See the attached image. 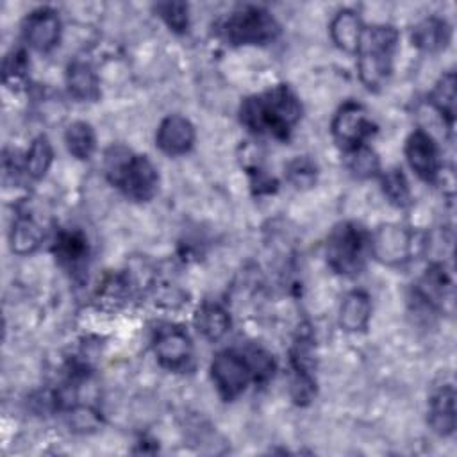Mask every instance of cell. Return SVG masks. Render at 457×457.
Segmentation results:
<instances>
[{
  "mask_svg": "<svg viewBox=\"0 0 457 457\" xmlns=\"http://www.w3.org/2000/svg\"><path fill=\"white\" fill-rule=\"evenodd\" d=\"M155 11L159 16L164 20V23L175 30V32H184L189 27V9L184 2H164L157 4Z\"/></svg>",
  "mask_w": 457,
  "mask_h": 457,
  "instance_id": "4316f807",
  "label": "cell"
},
{
  "mask_svg": "<svg viewBox=\"0 0 457 457\" xmlns=\"http://www.w3.org/2000/svg\"><path fill=\"white\" fill-rule=\"evenodd\" d=\"M27 68H29V62H27L25 52L23 50H11L4 59V68H2L4 82L7 86L21 82L25 79Z\"/></svg>",
  "mask_w": 457,
  "mask_h": 457,
  "instance_id": "83f0119b",
  "label": "cell"
},
{
  "mask_svg": "<svg viewBox=\"0 0 457 457\" xmlns=\"http://www.w3.org/2000/svg\"><path fill=\"white\" fill-rule=\"evenodd\" d=\"M66 86L70 95L80 102H93L100 96L98 77L91 64L84 61L70 62L66 70Z\"/></svg>",
  "mask_w": 457,
  "mask_h": 457,
  "instance_id": "ac0fdd59",
  "label": "cell"
},
{
  "mask_svg": "<svg viewBox=\"0 0 457 457\" xmlns=\"http://www.w3.org/2000/svg\"><path fill=\"white\" fill-rule=\"evenodd\" d=\"M316 177H318V168L314 161H311L305 155H298L286 164V179L296 189H307L314 186Z\"/></svg>",
  "mask_w": 457,
  "mask_h": 457,
  "instance_id": "d4e9b609",
  "label": "cell"
},
{
  "mask_svg": "<svg viewBox=\"0 0 457 457\" xmlns=\"http://www.w3.org/2000/svg\"><path fill=\"white\" fill-rule=\"evenodd\" d=\"M416 236L402 225H382L371 236V253L384 264H402L412 257Z\"/></svg>",
  "mask_w": 457,
  "mask_h": 457,
  "instance_id": "9c48e42d",
  "label": "cell"
},
{
  "mask_svg": "<svg viewBox=\"0 0 457 457\" xmlns=\"http://www.w3.org/2000/svg\"><path fill=\"white\" fill-rule=\"evenodd\" d=\"M302 118V104L287 84L252 95L241 102L239 120L253 134L286 141Z\"/></svg>",
  "mask_w": 457,
  "mask_h": 457,
  "instance_id": "6da1fadb",
  "label": "cell"
},
{
  "mask_svg": "<svg viewBox=\"0 0 457 457\" xmlns=\"http://www.w3.org/2000/svg\"><path fill=\"white\" fill-rule=\"evenodd\" d=\"M64 143L73 157L84 161L93 155L96 148V136L87 121H73L64 132Z\"/></svg>",
  "mask_w": 457,
  "mask_h": 457,
  "instance_id": "603a6c76",
  "label": "cell"
},
{
  "mask_svg": "<svg viewBox=\"0 0 457 457\" xmlns=\"http://www.w3.org/2000/svg\"><path fill=\"white\" fill-rule=\"evenodd\" d=\"M280 34L275 16L259 5H243L232 11L221 23V36L234 46L268 45Z\"/></svg>",
  "mask_w": 457,
  "mask_h": 457,
  "instance_id": "8992f818",
  "label": "cell"
},
{
  "mask_svg": "<svg viewBox=\"0 0 457 457\" xmlns=\"http://www.w3.org/2000/svg\"><path fill=\"white\" fill-rule=\"evenodd\" d=\"M428 425L443 437L455 432V389L452 384L439 387L428 402Z\"/></svg>",
  "mask_w": 457,
  "mask_h": 457,
  "instance_id": "5bb4252c",
  "label": "cell"
},
{
  "mask_svg": "<svg viewBox=\"0 0 457 457\" xmlns=\"http://www.w3.org/2000/svg\"><path fill=\"white\" fill-rule=\"evenodd\" d=\"M430 102L434 109L441 114V118L446 121L448 130H452L453 120H455V73L453 71L445 73L436 82L430 93Z\"/></svg>",
  "mask_w": 457,
  "mask_h": 457,
  "instance_id": "7402d4cb",
  "label": "cell"
},
{
  "mask_svg": "<svg viewBox=\"0 0 457 457\" xmlns=\"http://www.w3.org/2000/svg\"><path fill=\"white\" fill-rule=\"evenodd\" d=\"M52 161H54V148H52V143L50 139L41 134L37 137L32 139L27 154H25V159H23V171L34 179V180H39L46 175V171L50 170L52 166Z\"/></svg>",
  "mask_w": 457,
  "mask_h": 457,
  "instance_id": "44dd1931",
  "label": "cell"
},
{
  "mask_svg": "<svg viewBox=\"0 0 457 457\" xmlns=\"http://www.w3.org/2000/svg\"><path fill=\"white\" fill-rule=\"evenodd\" d=\"M43 241V230L41 227L27 216H21L14 221L9 236L11 250L18 255H29L39 248Z\"/></svg>",
  "mask_w": 457,
  "mask_h": 457,
  "instance_id": "ffe728a7",
  "label": "cell"
},
{
  "mask_svg": "<svg viewBox=\"0 0 457 457\" xmlns=\"http://www.w3.org/2000/svg\"><path fill=\"white\" fill-rule=\"evenodd\" d=\"M398 46V30L391 25H373L364 29L357 48V71L361 82L377 91L391 77L395 52Z\"/></svg>",
  "mask_w": 457,
  "mask_h": 457,
  "instance_id": "277c9868",
  "label": "cell"
},
{
  "mask_svg": "<svg viewBox=\"0 0 457 457\" xmlns=\"http://www.w3.org/2000/svg\"><path fill=\"white\" fill-rule=\"evenodd\" d=\"M107 180L136 202L154 198L159 187L157 168L146 155H137L123 145H112L104 154Z\"/></svg>",
  "mask_w": 457,
  "mask_h": 457,
  "instance_id": "3957f363",
  "label": "cell"
},
{
  "mask_svg": "<svg viewBox=\"0 0 457 457\" xmlns=\"http://www.w3.org/2000/svg\"><path fill=\"white\" fill-rule=\"evenodd\" d=\"M450 39H452V27L445 18H437V16H428L421 20L420 23L414 25L411 34L412 45L421 52H428V54L445 50Z\"/></svg>",
  "mask_w": 457,
  "mask_h": 457,
  "instance_id": "9a60e30c",
  "label": "cell"
},
{
  "mask_svg": "<svg viewBox=\"0 0 457 457\" xmlns=\"http://www.w3.org/2000/svg\"><path fill=\"white\" fill-rule=\"evenodd\" d=\"M89 253L87 237L77 230H61L54 241V255L57 262L68 271H79L84 268Z\"/></svg>",
  "mask_w": 457,
  "mask_h": 457,
  "instance_id": "4fadbf2b",
  "label": "cell"
},
{
  "mask_svg": "<svg viewBox=\"0 0 457 457\" xmlns=\"http://www.w3.org/2000/svg\"><path fill=\"white\" fill-rule=\"evenodd\" d=\"M273 371V359L261 348H227L218 352L211 362L212 384L227 402L241 396L250 382H266Z\"/></svg>",
  "mask_w": 457,
  "mask_h": 457,
  "instance_id": "7a4b0ae2",
  "label": "cell"
},
{
  "mask_svg": "<svg viewBox=\"0 0 457 457\" xmlns=\"http://www.w3.org/2000/svg\"><path fill=\"white\" fill-rule=\"evenodd\" d=\"M348 168L359 179H370V177L377 175L380 162H378V157L373 152V148H370L368 145H362V146L348 152Z\"/></svg>",
  "mask_w": 457,
  "mask_h": 457,
  "instance_id": "484cf974",
  "label": "cell"
},
{
  "mask_svg": "<svg viewBox=\"0 0 457 457\" xmlns=\"http://www.w3.org/2000/svg\"><path fill=\"white\" fill-rule=\"evenodd\" d=\"M154 352L161 366L171 371L187 370L193 359V345L186 330L179 327L159 328L154 339Z\"/></svg>",
  "mask_w": 457,
  "mask_h": 457,
  "instance_id": "30bf717a",
  "label": "cell"
},
{
  "mask_svg": "<svg viewBox=\"0 0 457 457\" xmlns=\"http://www.w3.org/2000/svg\"><path fill=\"white\" fill-rule=\"evenodd\" d=\"M371 253V234L355 221L337 223L325 245L327 264L332 271L352 277L362 271Z\"/></svg>",
  "mask_w": 457,
  "mask_h": 457,
  "instance_id": "5b68a950",
  "label": "cell"
},
{
  "mask_svg": "<svg viewBox=\"0 0 457 457\" xmlns=\"http://www.w3.org/2000/svg\"><path fill=\"white\" fill-rule=\"evenodd\" d=\"M364 25L359 14L352 9L339 11L330 21V37L345 52H357L361 37L364 34Z\"/></svg>",
  "mask_w": 457,
  "mask_h": 457,
  "instance_id": "2e32d148",
  "label": "cell"
},
{
  "mask_svg": "<svg viewBox=\"0 0 457 457\" xmlns=\"http://www.w3.org/2000/svg\"><path fill=\"white\" fill-rule=\"evenodd\" d=\"M195 325L205 339L218 341L228 332L230 318H228L227 311L221 305L204 303L198 309V312L195 314Z\"/></svg>",
  "mask_w": 457,
  "mask_h": 457,
  "instance_id": "d6986e66",
  "label": "cell"
},
{
  "mask_svg": "<svg viewBox=\"0 0 457 457\" xmlns=\"http://www.w3.org/2000/svg\"><path fill=\"white\" fill-rule=\"evenodd\" d=\"M195 127L187 118L180 114H170L157 127L155 145L166 155L175 157L187 154L195 145Z\"/></svg>",
  "mask_w": 457,
  "mask_h": 457,
  "instance_id": "7c38bea8",
  "label": "cell"
},
{
  "mask_svg": "<svg viewBox=\"0 0 457 457\" xmlns=\"http://www.w3.org/2000/svg\"><path fill=\"white\" fill-rule=\"evenodd\" d=\"M371 318V300L364 291H350L339 307V325L346 332H361Z\"/></svg>",
  "mask_w": 457,
  "mask_h": 457,
  "instance_id": "e0dca14e",
  "label": "cell"
},
{
  "mask_svg": "<svg viewBox=\"0 0 457 457\" xmlns=\"http://www.w3.org/2000/svg\"><path fill=\"white\" fill-rule=\"evenodd\" d=\"M23 39L37 52H50L61 39V20L50 7H39L23 20Z\"/></svg>",
  "mask_w": 457,
  "mask_h": 457,
  "instance_id": "8fae6325",
  "label": "cell"
},
{
  "mask_svg": "<svg viewBox=\"0 0 457 457\" xmlns=\"http://www.w3.org/2000/svg\"><path fill=\"white\" fill-rule=\"evenodd\" d=\"M380 187L387 202L395 207H405L411 202V187L402 170L391 168L380 175Z\"/></svg>",
  "mask_w": 457,
  "mask_h": 457,
  "instance_id": "cb8c5ba5",
  "label": "cell"
},
{
  "mask_svg": "<svg viewBox=\"0 0 457 457\" xmlns=\"http://www.w3.org/2000/svg\"><path fill=\"white\" fill-rule=\"evenodd\" d=\"M330 129L336 143L346 152L366 145L377 130L366 109L355 102H346L339 107V111L334 114Z\"/></svg>",
  "mask_w": 457,
  "mask_h": 457,
  "instance_id": "52a82bcc",
  "label": "cell"
},
{
  "mask_svg": "<svg viewBox=\"0 0 457 457\" xmlns=\"http://www.w3.org/2000/svg\"><path fill=\"white\" fill-rule=\"evenodd\" d=\"M405 159L411 170L425 182H434L441 171V154L434 137L423 130L416 129L405 141Z\"/></svg>",
  "mask_w": 457,
  "mask_h": 457,
  "instance_id": "ba28073f",
  "label": "cell"
}]
</instances>
